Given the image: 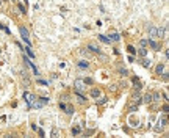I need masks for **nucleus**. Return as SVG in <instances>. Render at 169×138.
I'll use <instances>...</instances> for the list:
<instances>
[{
    "label": "nucleus",
    "instance_id": "f257e3e1",
    "mask_svg": "<svg viewBox=\"0 0 169 138\" xmlns=\"http://www.w3.org/2000/svg\"><path fill=\"white\" fill-rule=\"evenodd\" d=\"M74 86L77 91H85L86 90V83L83 82V80H80V78H77V80H74Z\"/></svg>",
    "mask_w": 169,
    "mask_h": 138
},
{
    "label": "nucleus",
    "instance_id": "f03ea898",
    "mask_svg": "<svg viewBox=\"0 0 169 138\" xmlns=\"http://www.w3.org/2000/svg\"><path fill=\"white\" fill-rule=\"evenodd\" d=\"M49 102V99L47 97H39V101H36V102H33L31 104V108H41L42 105H45Z\"/></svg>",
    "mask_w": 169,
    "mask_h": 138
},
{
    "label": "nucleus",
    "instance_id": "7ed1b4c3",
    "mask_svg": "<svg viewBox=\"0 0 169 138\" xmlns=\"http://www.w3.org/2000/svg\"><path fill=\"white\" fill-rule=\"evenodd\" d=\"M168 124V119H166V116H163V118H160L158 119V126H155V132H161V129Z\"/></svg>",
    "mask_w": 169,
    "mask_h": 138
},
{
    "label": "nucleus",
    "instance_id": "20e7f679",
    "mask_svg": "<svg viewBox=\"0 0 169 138\" xmlns=\"http://www.w3.org/2000/svg\"><path fill=\"white\" fill-rule=\"evenodd\" d=\"M147 44H149V46H150V47L154 49L155 52H158V50H161V46L158 44V42H157V41H155L154 38H150V39H147Z\"/></svg>",
    "mask_w": 169,
    "mask_h": 138
},
{
    "label": "nucleus",
    "instance_id": "39448f33",
    "mask_svg": "<svg viewBox=\"0 0 169 138\" xmlns=\"http://www.w3.org/2000/svg\"><path fill=\"white\" fill-rule=\"evenodd\" d=\"M24 99H25V102L28 104V107L31 108V104H33V101H34V96H33V94H30V93H27V91H25V93H24Z\"/></svg>",
    "mask_w": 169,
    "mask_h": 138
},
{
    "label": "nucleus",
    "instance_id": "423d86ee",
    "mask_svg": "<svg viewBox=\"0 0 169 138\" xmlns=\"http://www.w3.org/2000/svg\"><path fill=\"white\" fill-rule=\"evenodd\" d=\"M24 61H25V63L28 64V66H31V69H33V72H34V74H36V75H39V71H38V67L34 66V64L31 63V61L28 60V58H25V56H24Z\"/></svg>",
    "mask_w": 169,
    "mask_h": 138
},
{
    "label": "nucleus",
    "instance_id": "0eeeda50",
    "mask_svg": "<svg viewBox=\"0 0 169 138\" xmlns=\"http://www.w3.org/2000/svg\"><path fill=\"white\" fill-rule=\"evenodd\" d=\"M88 49H89L91 52H94V53H100V47H97V46L92 44V42H91V44H88Z\"/></svg>",
    "mask_w": 169,
    "mask_h": 138
},
{
    "label": "nucleus",
    "instance_id": "6e6552de",
    "mask_svg": "<svg viewBox=\"0 0 169 138\" xmlns=\"http://www.w3.org/2000/svg\"><path fill=\"white\" fill-rule=\"evenodd\" d=\"M89 94H91V97H99V96L102 94V91H100V90H97V88H92Z\"/></svg>",
    "mask_w": 169,
    "mask_h": 138
},
{
    "label": "nucleus",
    "instance_id": "1a4fd4ad",
    "mask_svg": "<svg viewBox=\"0 0 169 138\" xmlns=\"http://www.w3.org/2000/svg\"><path fill=\"white\" fill-rule=\"evenodd\" d=\"M139 61H141V64H143L144 67H150V66H152V61H150V60H147L146 56H144L143 60H139Z\"/></svg>",
    "mask_w": 169,
    "mask_h": 138
},
{
    "label": "nucleus",
    "instance_id": "9d476101",
    "mask_svg": "<svg viewBox=\"0 0 169 138\" xmlns=\"http://www.w3.org/2000/svg\"><path fill=\"white\" fill-rule=\"evenodd\" d=\"M19 31H20L22 38H28V36H30V33H28V30H27L25 27H20V28H19Z\"/></svg>",
    "mask_w": 169,
    "mask_h": 138
},
{
    "label": "nucleus",
    "instance_id": "9b49d317",
    "mask_svg": "<svg viewBox=\"0 0 169 138\" xmlns=\"http://www.w3.org/2000/svg\"><path fill=\"white\" fill-rule=\"evenodd\" d=\"M149 35H150V38H157V28L150 25L149 27Z\"/></svg>",
    "mask_w": 169,
    "mask_h": 138
},
{
    "label": "nucleus",
    "instance_id": "f8f14e48",
    "mask_svg": "<svg viewBox=\"0 0 169 138\" xmlns=\"http://www.w3.org/2000/svg\"><path fill=\"white\" fill-rule=\"evenodd\" d=\"M144 102H146V104H152V102H154V99H152V94L150 93H147L146 96H144V99H143Z\"/></svg>",
    "mask_w": 169,
    "mask_h": 138
},
{
    "label": "nucleus",
    "instance_id": "ddd939ff",
    "mask_svg": "<svg viewBox=\"0 0 169 138\" xmlns=\"http://www.w3.org/2000/svg\"><path fill=\"white\" fill-rule=\"evenodd\" d=\"M78 67H83V69H88V67H89V63H88V61H85V60H82V61H78Z\"/></svg>",
    "mask_w": 169,
    "mask_h": 138
},
{
    "label": "nucleus",
    "instance_id": "4468645a",
    "mask_svg": "<svg viewBox=\"0 0 169 138\" xmlns=\"http://www.w3.org/2000/svg\"><path fill=\"white\" fill-rule=\"evenodd\" d=\"M22 85H24V88H27V86L30 85V78L27 77V75H22Z\"/></svg>",
    "mask_w": 169,
    "mask_h": 138
},
{
    "label": "nucleus",
    "instance_id": "2eb2a0df",
    "mask_svg": "<svg viewBox=\"0 0 169 138\" xmlns=\"http://www.w3.org/2000/svg\"><path fill=\"white\" fill-rule=\"evenodd\" d=\"M108 39H110V41H119V39H121V36H119L117 33H113V35H110V38H108Z\"/></svg>",
    "mask_w": 169,
    "mask_h": 138
},
{
    "label": "nucleus",
    "instance_id": "dca6fc26",
    "mask_svg": "<svg viewBox=\"0 0 169 138\" xmlns=\"http://www.w3.org/2000/svg\"><path fill=\"white\" fill-rule=\"evenodd\" d=\"M163 71H164V66H163V64H158V66L155 67V72H157V74H161Z\"/></svg>",
    "mask_w": 169,
    "mask_h": 138
},
{
    "label": "nucleus",
    "instance_id": "f3484780",
    "mask_svg": "<svg viewBox=\"0 0 169 138\" xmlns=\"http://www.w3.org/2000/svg\"><path fill=\"white\" fill-rule=\"evenodd\" d=\"M138 55L144 58V56H147V50H146V49H139V50H138Z\"/></svg>",
    "mask_w": 169,
    "mask_h": 138
},
{
    "label": "nucleus",
    "instance_id": "a211bd4d",
    "mask_svg": "<svg viewBox=\"0 0 169 138\" xmlns=\"http://www.w3.org/2000/svg\"><path fill=\"white\" fill-rule=\"evenodd\" d=\"M99 39H100L102 42H105V44H108V42H110V39H108V38H105L103 35H99Z\"/></svg>",
    "mask_w": 169,
    "mask_h": 138
},
{
    "label": "nucleus",
    "instance_id": "6ab92c4d",
    "mask_svg": "<svg viewBox=\"0 0 169 138\" xmlns=\"http://www.w3.org/2000/svg\"><path fill=\"white\" fill-rule=\"evenodd\" d=\"M64 110H66V113H68V115H72V113H74V108H72V105H68V107L64 108Z\"/></svg>",
    "mask_w": 169,
    "mask_h": 138
},
{
    "label": "nucleus",
    "instance_id": "aec40b11",
    "mask_svg": "<svg viewBox=\"0 0 169 138\" xmlns=\"http://www.w3.org/2000/svg\"><path fill=\"white\" fill-rule=\"evenodd\" d=\"M25 52H27V53H28V55H30V56H31V58H34V53H33V52H31V49H30V47H25Z\"/></svg>",
    "mask_w": 169,
    "mask_h": 138
},
{
    "label": "nucleus",
    "instance_id": "412c9836",
    "mask_svg": "<svg viewBox=\"0 0 169 138\" xmlns=\"http://www.w3.org/2000/svg\"><path fill=\"white\" fill-rule=\"evenodd\" d=\"M127 49H128V52H130V53H131V55H133V53H136V49H135V47H133V46H128V47H127Z\"/></svg>",
    "mask_w": 169,
    "mask_h": 138
},
{
    "label": "nucleus",
    "instance_id": "4be33fe9",
    "mask_svg": "<svg viewBox=\"0 0 169 138\" xmlns=\"http://www.w3.org/2000/svg\"><path fill=\"white\" fill-rule=\"evenodd\" d=\"M133 102H136V104H139V102H141V97H139L138 94H135V96H133Z\"/></svg>",
    "mask_w": 169,
    "mask_h": 138
},
{
    "label": "nucleus",
    "instance_id": "5701e85b",
    "mask_svg": "<svg viewBox=\"0 0 169 138\" xmlns=\"http://www.w3.org/2000/svg\"><path fill=\"white\" fill-rule=\"evenodd\" d=\"M119 74L125 77V75H128V71H127V69H119Z\"/></svg>",
    "mask_w": 169,
    "mask_h": 138
},
{
    "label": "nucleus",
    "instance_id": "b1692460",
    "mask_svg": "<svg viewBox=\"0 0 169 138\" xmlns=\"http://www.w3.org/2000/svg\"><path fill=\"white\" fill-rule=\"evenodd\" d=\"M72 133H74V135L80 133V127H72Z\"/></svg>",
    "mask_w": 169,
    "mask_h": 138
},
{
    "label": "nucleus",
    "instance_id": "393cba45",
    "mask_svg": "<svg viewBox=\"0 0 169 138\" xmlns=\"http://www.w3.org/2000/svg\"><path fill=\"white\" fill-rule=\"evenodd\" d=\"M108 97H100V101H97V104H105Z\"/></svg>",
    "mask_w": 169,
    "mask_h": 138
},
{
    "label": "nucleus",
    "instance_id": "a878e982",
    "mask_svg": "<svg viewBox=\"0 0 169 138\" xmlns=\"http://www.w3.org/2000/svg\"><path fill=\"white\" fill-rule=\"evenodd\" d=\"M139 44L143 46V47H146V46H147V39H141V41H139Z\"/></svg>",
    "mask_w": 169,
    "mask_h": 138
},
{
    "label": "nucleus",
    "instance_id": "bb28decb",
    "mask_svg": "<svg viewBox=\"0 0 169 138\" xmlns=\"http://www.w3.org/2000/svg\"><path fill=\"white\" fill-rule=\"evenodd\" d=\"M168 110H169V108H168V105H163V113H164V115H168Z\"/></svg>",
    "mask_w": 169,
    "mask_h": 138
},
{
    "label": "nucleus",
    "instance_id": "cd10ccee",
    "mask_svg": "<svg viewBox=\"0 0 169 138\" xmlns=\"http://www.w3.org/2000/svg\"><path fill=\"white\" fill-rule=\"evenodd\" d=\"M85 83H88V85H92V78H86V80H83Z\"/></svg>",
    "mask_w": 169,
    "mask_h": 138
},
{
    "label": "nucleus",
    "instance_id": "c85d7f7f",
    "mask_svg": "<svg viewBox=\"0 0 169 138\" xmlns=\"http://www.w3.org/2000/svg\"><path fill=\"white\" fill-rule=\"evenodd\" d=\"M52 137H58V130H52Z\"/></svg>",
    "mask_w": 169,
    "mask_h": 138
},
{
    "label": "nucleus",
    "instance_id": "c756f323",
    "mask_svg": "<svg viewBox=\"0 0 169 138\" xmlns=\"http://www.w3.org/2000/svg\"><path fill=\"white\" fill-rule=\"evenodd\" d=\"M136 110H138V107H130V112H131V113L136 112Z\"/></svg>",
    "mask_w": 169,
    "mask_h": 138
}]
</instances>
